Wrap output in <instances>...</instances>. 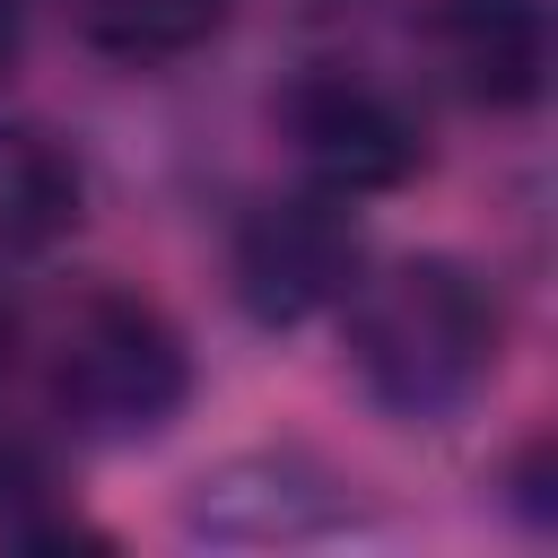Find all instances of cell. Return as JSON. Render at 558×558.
<instances>
[{"instance_id": "obj_1", "label": "cell", "mask_w": 558, "mask_h": 558, "mask_svg": "<svg viewBox=\"0 0 558 558\" xmlns=\"http://www.w3.org/2000/svg\"><path fill=\"white\" fill-rule=\"evenodd\" d=\"M340 305H349V366L384 418L445 427L497 384L506 305L462 253H401L375 279L357 270Z\"/></svg>"}, {"instance_id": "obj_2", "label": "cell", "mask_w": 558, "mask_h": 558, "mask_svg": "<svg viewBox=\"0 0 558 558\" xmlns=\"http://www.w3.org/2000/svg\"><path fill=\"white\" fill-rule=\"evenodd\" d=\"M26 349H35L52 427L78 445H148L192 401V340L174 331V314L157 296L113 288V279L52 296V314L26 331Z\"/></svg>"}, {"instance_id": "obj_3", "label": "cell", "mask_w": 558, "mask_h": 558, "mask_svg": "<svg viewBox=\"0 0 558 558\" xmlns=\"http://www.w3.org/2000/svg\"><path fill=\"white\" fill-rule=\"evenodd\" d=\"M270 131L288 166L331 201H384L427 174V122L418 105L366 70V61H305L270 96Z\"/></svg>"}, {"instance_id": "obj_4", "label": "cell", "mask_w": 558, "mask_h": 558, "mask_svg": "<svg viewBox=\"0 0 558 558\" xmlns=\"http://www.w3.org/2000/svg\"><path fill=\"white\" fill-rule=\"evenodd\" d=\"M366 270V235L349 218V201L296 183V192H270L235 218L227 235V279H235V305L270 331H296L314 314H331Z\"/></svg>"}, {"instance_id": "obj_5", "label": "cell", "mask_w": 558, "mask_h": 558, "mask_svg": "<svg viewBox=\"0 0 558 558\" xmlns=\"http://www.w3.org/2000/svg\"><path fill=\"white\" fill-rule=\"evenodd\" d=\"M349 523H357L349 480L305 445L227 453L218 471H201L183 488V532L218 541V549H296V541H331Z\"/></svg>"}, {"instance_id": "obj_6", "label": "cell", "mask_w": 558, "mask_h": 558, "mask_svg": "<svg viewBox=\"0 0 558 558\" xmlns=\"http://www.w3.org/2000/svg\"><path fill=\"white\" fill-rule=\"evenodd\" d=\"M418 44L471 113H532L549 96V0H427Z\"/></svg>"}, {"instance_id": "obj_7", "label": "cell", "mask_w": 558, "mask_h": 558, "mask_svg": "<svg viewBox=\"0 0 558 558\" xmlns=\"http://www.w3.org/2000/svg\"><path fill=\"white\" fill-rule=\"evenodd\" d=\"M61 17L113 70H174L235 26V0H61Z\"/></svg>"}, {"instance_id": "obj_8", "label": "cell", "mask_w": 558, "mask_h": 558, "mask_svg": "<svg viewBox=\"0 0 558 558\" xmlns=\"http://www.w3.org/2000/svg\"><path fill=\"white\" fill-rule=\"evenodd\" d=\"M78 201H87V174L78 157L26 122V113H0V253H44L78 227Z\"/></svg>"}, {"instance_id": "obj_9", "label": "cell", "mask_w": 558, "mask_h": 558, "mask_svg": "<svg viewBox=\"0 0 558 558\" xmlns=\"http://www.w3.org/2000/svg\"><path fill=\"white\" fill-rule=\"evenodd\" d=\"M0 541H9V549H70V541H105V532H87V523L70 514L61 471H52V462H44V445H35V436H17V427H0Z\"/></svg>"}, {"instance_id": "obj_10", "label": "cell", "mask_w": 558, "mask_h": 558, "mask_svg": "<svg viewBox=\"0 0 558 558\" xmlns=\"http://www.w3.org/2000/svg\"><path fill=\"white\" fill-rule=\"evenodd\" d=\"M17 357H26V305H17L9 279H0V384L17 375Z\"/></svg>"}, {"instance_id": "obj_11", "label": "cell", "mask_w": 558, "mask_h": 558, "mask_svg": "<svg viewBox=\"0 0 558 558\" xmlns=\"http://www.w3.org/2000/svg\"><path fill=\"white\" fill-rule=\"evenodd\" d=\"M9 52H17V9L0 0V61H9Z\"/></svg>"}]
</instances>
